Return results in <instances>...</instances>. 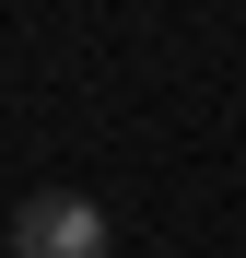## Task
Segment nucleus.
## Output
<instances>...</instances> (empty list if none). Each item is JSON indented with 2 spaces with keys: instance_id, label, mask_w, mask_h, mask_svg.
I'll return each instance as SVG.
<instances>
[{
  "instance_id": "1",
  "label": "nucleus",
  "mask_w": 246,
  "mask_h": 258,
  "mask_svg": "<svg viewBox=\"0 0 246 258\" xmlns=\"http://www.w3.org/2000/svg\"><path fill=\"white\" fill-rule=\"evenodd\" d=\"M117 235H106V211L82 200V188H35V200H12V258H106Z\"/></svg>"
}]
</instances>
